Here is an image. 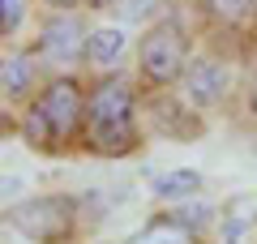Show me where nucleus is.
<instances>
[{"label": "nucleus", "mask_w": 257, "mask_h": 244, "mask_svg": "<svg viewBox=\"0 0 257 244\" xmlns=\"http://www.w3.org/2000/svg\"><path fill=\"white\" fill-rule=\"evenodd\" d=\"M86 142L90 150L120 159V154H133L142 146L138 133V99H133V86L116 73L99 77L86 94Z\"/></svg>", "instance_id": "nucleus-1"}, {"label": "nucleus", "mask_w": 257, "mask_h": 244, "mask_svg": "<svg viewBox=\"0 0 257 244\" xmlns=\"http://www.w3.org/2000/svg\"><path fill=\"white\" fill-rule=\"evenodd\" d=\"M82 125H86V90L77 86V77H52L39 90V99L26 107L22 137L35 150H60L77 137Z\"/></svg>", "instance_id": "nucleus-2"}, {"label": "nucleus", "mask_w": 257, "mask_h": 244, "mask_svg": "<svg viewBox=\"0 0 257 244\" xmlns=\"http://www.w3.org/2000/svg\"><path fill=\"white\" fill-rule=\"evenodd\" d=\"M184 69H189V39H184L180 22H155V26L142 35L138 43V73L146 86L163 90L172 81H184Z\"/></svg>", "instance_id": "nucleus-3"}, {"label": "nucleus", "mask_w": 257, "mask_h": 244, "mask_svg": "<svg viewBox=\"0 0 257 244\" xmlns=\"http://www.w3.org/2000/svg\"><path fill=\"white\" fill-rule=\"evenodd\" d=\"M9 223L35 244H64L77 227V197L69 193H39L9 206Z\"/></svg>", "instance_id": "nucleus-4"}, {"label": "nucleus", "mask_w": 257, "mask_h": 244, "mask_svg": "<svg viewBox=\"0 0 257 244\" xmlns=\"http://www.w3.org/2000/svg\"><path fill=\"white\" fill-rule=\"evenodd\" d=\"M227 90H231V69L219 56H197V60H189V69H184V103L206 111L214 103H223Z\"/></svg>", "instance_id": "nucleus-5"}, {"label": "nucleus", "mask_w": 257, "mask_h": 244, "mask_svg": "<svg viewBox=\"0 0 257 244\" xmlns=\"http://www.w3.org/2000/svg\"><path fill=\"white\" fill-rule=\"evenodd\" d=\"M86 43H90V30H86L73 13H56V18H47V26H43L39 52H43L52 64L69 69V64H77L86 56Z\"/></svg>", "instance_id": "nucleus-6"}, {"label": "nucleus", "mask_w": 257, "mask_h": 244, "mask_svg": "<svg viewBox=\"0 0 257 244\" xmlns=\"http://www.w3.org/2000/svg\"><path fill=\"white\" fill-rule=\"evenodd\" d=\"M124 244H197V231H193L189 223H180V218L167 210V214L150 218L146 227H138Z\"/></svg>", "instance_id": "nucleus-7"}, {"label": "nucleus", "mask_w": 257, "mask_h": 244, "mask_svg": "<svg viewBox=\"0 0 257 244\" xmlns=\"http://www.w3.org/2000/svg\"><path fill=\"white\" fill-rule=\"evenodd\" d=\"M150 193L159 201H189L202 193V172L197 167H172L163 176H150Z\"/></svg>", "instance_id": "nucleus-8"}, {"label": "nucleus", "mask_w": 257, "mask_h": 244, "mask_svg": "<svg viewBox=\"0 0 257 244\" xmlns=\"http://www.w3.org/2000/svg\"><path fill=\"white\" fill-rule=\"evenodd\" d=\"M155 129L167 133V137H180V142L202 137V120L189 111V103H172V99H159L155 103Z\"/></svg>", "instance_id": "nucleus-9"}, {"label": "nucleus", "mask_w": 257, "mask_h": 244, "mask_svg": "<svg viewBox=\"0 0 257 244\" xmlns=\"http://www.w3.org/2000/svg\"><path fill=\"white\" fill-rule=\"evenodd\" d=\"M124 47H128L124 26H99V30H90V43H86V60L99 64V69H111V64L124 56Z\"/></svg>", "instance_id": "nucleus-10"}, {"label": "nucleus", "mask_w": 257, "mask_h": 244, "mask_svg": "<svg viewBox=\"0 0 257 244\" xmlns=\"http://www.w3.org/2000/svg\"><path fill=\"white\" fill-rule=\"evenodd\" d=\"M248 227H253V201L236 197L231 210H223V244H244L248 240Z\"/></svg>", "instance_id": "nucleus-11"}, {"label": "nucleus", "mask_w": 257, "mask_h": 244, "mask_svg": "<svg viewBox=\"0 0 257 244\" xmlns=\"http://www.w3.org/2000/svg\"><path fill=\"white\" fill-rule=\"evenodd\" d=\"M202 5L206 18L223 22V26H231V22H244L248 13H257V0H197Z\"/></svg>", "instance_id": "nucleus-12"}, {"label": "nucleus", "mask_w": 257, "mask_h": 244, "mask_svg": "<svg viewBox=\"0 0 257 244\" xmlns=\"http://www.w3.org/2000/svg\"><path fill=\"white\" fill-rule=\"evenodd\" d=\"M30 73L35 64L26 56H5V99H22L30 90Z\"/></svg>", "instance_id": "nucleus-13"}, {"label": "nucleus", "mask_w": 257, "mask_h": 244, "mask_svg": "<svg viewBox=\"0 0 257 244\" xmlns=\"http://www.w3.org/2000/svg\"><path fill=\"white\" fill-rule=\"evenodd\" d=\"M22 22H26V0H0V30H5V39L18 35Z\"/></svg>", "instance_id": "nucleus-14"}, {"label": "nucleus", "mask_w": 257, "mask_h": 244, "mask_svg": "<svg viewBox=\"0 0 257 244\" xmlns=\"http://www.w3.org/2000/svg\"><path fill=\"white\" fill-rule=\"evenodd\" d=\"M155 5H159V0H120V5H116V13H120L124 22H142L150 9H155Z\"/></svg>", "instance_id": "nucleus-15"}, {"label": "nucleus", "mask_w": 257, "mask_h": 244, "mask_svg": "<svg viewBox=\"0 0 257 244\" xmlns=\"http://www.w3.org/2000/svg\"><path fill=\"white\" fill-rule=\"evenodd\" d=\"M43 5H52V9L69 13V9H77V5H86V0H43Z\"/></svg>", "instance_id": "nucleus-16"}, {"label": "nucleus", "mask_w": 257, "mask_h": 244, "mask_svg": "<svg viewBox=\"0 0 257 244\" xmlns=\"http://www.w3.org/2000/svg\"><path fill=\"white\" fill-rule=\"evenodd\" d=\"M248 107L257 111V69H253V77H248Z\"/></svg>", "instance_id": "nucleus-17"}, {"label": "nucleus", "mask_w": 257, "mask_h": 244, "mask_svg": "<svg viewBox=\"0 0 257 244\" xmlns=\"http://www.w3.org/2000/svg\"><path fill=\"white\" fill-rule=\"evenodd\" d=\"M86 5H90V9H116L120 0H86Z\"/></svg>", "instance_id": "nucleus-18"}]
</instances>
